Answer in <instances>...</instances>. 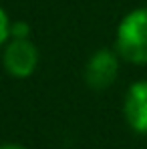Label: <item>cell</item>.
<instances>
[{"instance_id":"obj_6","label":"cell","mask_w":147,"mask_h":149,"mask_svg":"<svg viewBox=\"0 0 147 149\" xmlns=\"http://www.w3.org/2000/svg\"><path fill=\"white\" fill-rule=\"evenodd\" d=\"M32 26L26 20H12L10 24V38H30Z\"/></svg>"},{"instance_id":"obj_7","label":"cell","mask_w":147,"mask_h":149,"mask_svg":"<svg viewBox=\"0 0 147 149\" xmlns=\"http://www.w3.org/2000/svg\"><path fill=\"white\" fill-rule=\"evenodd\" d=\"M0 149H26L20 143H0Z\"/></svg>"},{"instance_id":"obj_2","label":"cell","mask_w":147,"mask_h":149,"mask_svg":"<svg viewBox=\"0 0 147 149\" xmlns=\"http://www.w3.org/2000/svg\"><path fill=\"white\" fill-rule=\"evenodd\" d=\"M40 52L30 38H10L2 50V67L12 79H28L36 73Z\"/></svg>"},{"instance_id":"obj_4","label":"cell","mask_w":147,"mask_h":149,"mask_svg":"<svg viewBox=\"0 0 147 149\" xmlns=\"http://www.w3.org/2000/svg\"><path fill=\"white\" fill-rule=\"evenodd\" d=\"M123 117L131 131L147 135V79L131 83L125 91Z\"/></svg>"},{"instance_id":"obj_1","label":"cell","mask_w":147,"mask_h":149,"mask_svg":"<svg viewBox=\"0 0 147 149\" xmlns=\"http://www.w3.org/2000/svg\"><path fill=\"white\" fill-rule=\"evenodd\" d=\"M115 50L121 61L147 65V6L129 10L115 30Z\"/></svg>"},{"instance_id":"obj_3","label":"cell","mask_w":147,"mask_h":149,"mask_svg":"<svg viewBox=\"0 0 147 149\" xmlns=\"http://www.w3.org/2000/svg\"><path fill=\"white\" fill-rule=\"evenodd\" d=\"M121 69V56L115 49H97L85 63V83L93 91H105L115 85Z\"/></svg>"},{"instance_id":"obj_5","label":"cell","mask_w":147,"mask_h":149,"mask_svg":"<svg viewBox=\"0 0 147 149\" xmlns=\"http://www.w3.org/2000/svg\"><path fill=\"white\" fill-rule=\"evenodd\" d=\"M10 24H12L10 16L4 10V6L0 4V47H4L10 40Z\"/></svg>"}]
</instances>
